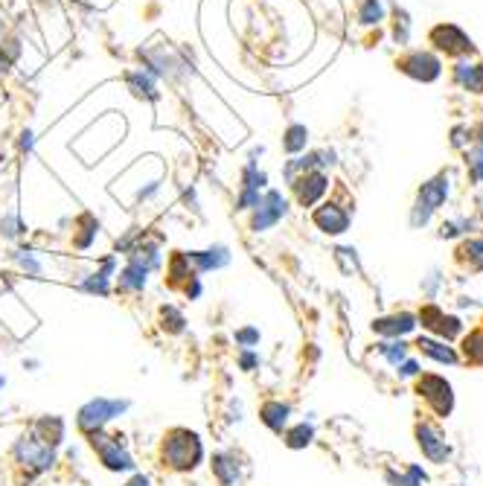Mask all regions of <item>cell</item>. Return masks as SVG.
Returning <instances> with one entry per match:
<instances>
[{"mask_svg":"<svg viewBox=\"0 0 483 486\" xmlns=\"http://www.w3.org/2000/svg\"><path fill=\"white\" fill-rule=\"evenodd\" d=\"M204 463V443L196 431L189 428H172L164 434L160 440V466L186 475V472H196Z\"/></svg>","mask_w":483,"mask_h":486,"instance_id":"obj_1","label":"cell"},{"mask_svg":"<svg viewBox=\"0 0 483 486\" xmlns=\"http://www.w3.org/2000/svg\"><path fill=\"white\" fill-rule=\"evenodd\" d=\"M12 463H15L18 469H23L26 480H32L36 475H44V472L53 469V463H55V448L44 446L36 434L26 431V434H21V437L15 440V446H12Z\"/></svg>","mask_w":483,"mask_h":486,"instance_id":"obj_2","label":"cell"},{"mask_svg":"<svg viewBox=\"0 0 483 486\" xmlns=\"http://www.w3.org/2000/svg\"><path fill=\"white\" fill-rule=\"evenodd\" d=\"M128 408H132V402L128 399H108V396H93L87 399L79 414H76V428L79 434H93V431H105V425L114 422L117 416H122Z\"/></svg>","mask_w":483,"mask_h":486,"instance_id":"obj_3","label":"cell"},{"mask_svg":"<svg viewBox=\"0 0 483 486\" xmlns=\"http://www.w3.org/2000/svg\"><path fill=\"white\" fill-rule=\"evenodd\" d=\"M87 443H90L93 454L100 458V463H102L108 472H117V475H120V472H134V469H137L134 458L128 454L125 440H122L120 434L93 431V434H87Z\"/></svg>","mask_w":483,"mask_h":486,"instance_id":"obj_4","label":"cell"},{"mask_svg":"<svg viewBox=\"0 0 483 486\" xmlns=\"http://www.w3.org/2000/svg\"><path fill=\"white\" fill-rule=\"evenodd\" d=\"M288 212V201H285V195L282 193H277V190H268V193H262V201L253 207V212H250V230L253 233H265V230H271L282 216Z\"/></svg>","mask_w":483,"mask_h":486,"instance_id":"obj_5","label":"cell"},{"mask_svg":"<svg viewBox=\"0 0 483 486\" xmlns=\"http://www.w3.org/2000/svg\"><path fill=\"white\" fill-rule=\"evenodd\" d=\"M288 184H292V193H294L300 207H314L327 195L329 178L324 175V169H312V172H300L294 180H288Z\"/></svg>","mask_w":483,"mask_h":486,"instance_id":"obj_6","label":"cell"},{"mask_svg":"<svg viewBox=\"0 0 483 486\" xmlns=\"http://www.w3.org/2000/svg\"><path fill=\"white\" fill-rule=\"evenodd\" d=\"M445 193H448V180L445 178H437L431 184L423 187L420 198H416V210H413V225H425L431 219V212L445 201Z\"/></svg>","mask_w":483,"mask_h":486,"instance_id":"obj_7","label":"cell"},{"mask_svg":"<svg viewBox=\"0 0 483 486\" xmlns=\"http://www.w3.org/2000/svg\"><path fill=\"white\" fill-rule=\"evenodd\" d=\"M312 222H314L320 230H324V233L338 236V233H344V230L349 227V212L329 201V204H320V207L312 212Z\"/></svg>","mask_w":483,"mask_h":486,"instance_id":"obj_8","label":"cell"},{"mask_svg":"<svg viewBox=\"0 0 483 486\" xmlns=\"http://www.w3.org/2000/svg\"><path fill=\"white\" fill-rule=\"evenodd\" d=\"M186 259L192 265L196 274H207V271H218L230 262V251L224 245H213V248H204V251H186Z\"/></svg>","mask_w":483,"mask_h":486,"instance_id":"obj_9","label":"cell"},{"mask_svg":"<svg viewBox=\"0 0 483 486\" xmlns=\"http://www.w3.org/2000/svg\"><path fill=\"white\" fill-rule=\"evenodd\" d=\"M114 277H117V280H114V288H117L120 294H140V291L146 288V283H149V271H146L143 265H137V262L128 259L125 268L117 271Z\"/></svg>","mask_w":483,"mask_h":486,"instance_id":"obj_10","label":"cell"},{"mask_svg":"<svg viewBox=\"0 0 483 486\" xmlns=\"http://www.w3.org/2000/svg\"><path fill=\"white\" fill-rule=\"evenodd\" d=\"M399 68H402V73H408L413 79H425V82L440 76V62L434 55H428V53H410V55H405L399 62Z\"/></svg>","mask_w":483,"mask_h":486,"instance_id":"obj_11","label":"cell"},{"mask_svg":"<svg viewBox=\"0 0 483 486\" xmlns=\"http://www.w3.org/2000/svg\"><path fill=\"white\" fill-rule=\"evenodd\" d=\"M32 434H36L44 446H50V448H58L61 443H64V434H68V422H64L61 416H38L36 419V425H32Z\"/></svg>","mask_w":483,"mask_h":486,"instance_id":"obj_12","label":"cell"},{"mask_svg":"<svg viewBox=\"0 0 483 486\" xmlns=\"http://www.w3.org/2000/svg\"><path fill=\"white\" fill-rule=\"evenodd\" d=\"M420 393H423V396H425L440 414H448V411H452V387H448L440 376H425V379L420 382Z\"/></svg>","mask_w":483,"mask_h":486,"instance_id":"obj_13","label":"cell"},{"mask_svg":"<svg viewBox=\"0 0 483 486\" xmlns=\"http://www.w3.org/2000/svg\"><path fill=\"white\" fill-rule=\"evenodd\" d=\"M210 469H213V477L218 480V486H236L239 483V463L230 451H216L210 458Z\"/></svg>","mask_w":483,"mask_h":486,"instance_id":"obj_14","label":"cell"},{"mask_svg":"<svg viewBox=\"0 0 483 486\" xmlns=\"http://www.w3.org/2000/svg\"><path fill=\"white\" fill-rule=\"evenodd\" d=\"M288 414H292V408H288L285 402H280V399H268V402L260 405V419H262L265 428H271L274 434H282L285 431Z\"/></svg>","mask_w":483,"mask_h":486,"instance_id":"obj_15","label":"cell"},{"mask_svg":"<svg viewBox=\"0 0 483 486\" xmlns=\"http://www.w3.org/2000/svg\"><path fill=\"white\" fill-rule=\"evenodd\" d=\"M431 41L440 47V50H445V53H466L472 44H469V38L460 33L457 26H437L434 33H431Z\"/></svg>","mask_w":483,"mask_h":486,"instance_id":"obj_16","label":"cell"},{"mask_svg":"<svg viewBox=\"0 0 483 486\" xmlns=\"http://www.w3.org/2000/svg\"><path fill=\"white\" fill-rule=\"evenodd\" d=\"M125 85H128V90H132L134 97H143V99H157L160 97L154 79L146 70H128L125 73Z\"/></svg>","mask_w":483,"mask_h":486,"instance_id":"obj_17","label":"cell"},{"mask_svg":"<svg viewBox=\"0 0 483 486\" xmlns=\"http://www.w3.org/2000/svg\"><path fill=\"white\" fill-rule=\"evenodd\" d=\"M96 233H100V222H96L90 212H85V216H79L76 222V230H73V248L76 251H87L93 245Z\"/></svg>","mask_w":483,"mask_h":486,"instance_id":"obj_18","label":"cell"},{"mask_svg":"<svg viewBox=\"0 0 483 486\" xmlns=\"http://www.w3.org/2000/svg\"><path fill=\"white\" fill-rule=\"evenodd\" d=\"M79 291H85V294H100V297H108L111 291H114V277L111 274H105L102 268H96L93 274H87L85 280H79V286H76Z\"/></svg>","mask_w":483,"mask_h":486,"instance_id":"obj_19","label":"cell"},{"mask_svg":"<svg viewBox=\"0 0 483 486\" xmlns=\"http://www.w3.org/2000/svg\"><path fill=\"white\" fill-rule=\"evenodd\" d=\"M420 446L423 451L428 454L431 460H445L448 458V448H445V440H440V434L431 428V425H420Z\"/></svg>","mask_w":483,"mask_h":486,"instance_id":"obj_20","label":"cell"},{"mask_svg":"<svg viewBox=\"0 0 483 486\" xmlns=\"http://www.w3.org/2000/svg\"><path fill=\"white\" fill-rule=\"evenodd\" d=\"M373 329L378 335H405L413 329V318L410 315H393V318H381L373 323Z\"/></svg>","mask_w":483,"mask_h":486,"instance_id":"obj_21","label":"cell"},{"mask_svg":"<svg viewBox=\"0 0 483 486\" xmlns=\"http://www.w3.org/2000/svg\"><path fill=\"white\" fill-rule=\"evenodd\" d=\"M196 271H192V265H189V259H186V251H178V254H172V259H169V265H166V277H169V283L172 286H181V283H186Z\"/></svg>","mask_w":483,"mask_h":486,"instance_id":"obj_22","label":"cell"},{"mask_svg":"<svg viewBox=\"0 0 483 486\" xmlns=\"http://www.w3.org/2000/svg\"><path fill=\"white\" fill-rule=\"evenodd\" d=\"M306 143H309V129H306V126L292 123V126L285 129V134H282V148L288 151V155H300V151L306 148Z\"/></svg>","mask_w":483,"mask_h":486,"instance_id":"obj_23","label":"cell"},{"mask_svg":"<svg viewBox=\"0 0 483 486\" xmlns=\"http://www.w3.org/2000/svg\"><path fill=\"white\" fill-rule=\"evenodd\" d=\"M160 329L169 332V335H181L186 329V318L178 306H160Z\"/></svg>","mask_w":483,"mask_h":486,"instance_id":"obj_24","label":"cell"},{"mask_svg":"<svg viewBox=\"0 0 483 486\" xmlns=\"http://www.w3.org/2000/svg\"><path fill=\"white\" fill-rule=\"evenodd\" d=\"M12 262L21 268V274H26V277H41L44 274V265H41V259L32 254V251H12Z\"/></svg>","mask_w":483,"mask_h":486,"instance_id":"obj_25","label":"cell"},{"mask_svg":"<svg viewBox=\"0 0 483 486\" xmlns=\"http://www.w3.org/2000/svg\"><path fill=\"white\" fill-rule=\"evenodd\" d=\"M312 437H314V428H312V425H306V422H297L294 428L282 431V440H285L288 448H306L312 443Z\"/></svg>","mask_w":483,"mask_h":486,"instance_id":"obj_26","label":"cell"},{"mask_svg":"<svg viewBox=\"0 0 483 486\" xmlns=\"http://www.w3.org/2000/svg\"><path fill=\"white\" fill-rule=\"evenodd\" d=\"M23 236V225H21V216L18 212H4L0 216V239H6V242H15V239H21Z\"/></svg>","mask_w":483,"mask_h":486,"instance_id":"obj_27","label":"cell"},{"mask_svg":"<svg viewBox=\"0 0 483 486\" xmlns=\"http://www.w3.org/2000/svg\"><path fill=\"white\" fill-rule=\"evenodd\" d=\"M265 187H268V175L260 172L253 163H248V166L242 169V190H256V193H262Z\"/></svg>","mask_w":483,"mask_h":486,"instance_id":"obj_28","label":"cell"},{"mask_svg":"<svg viewBox=\"0 0 483 486\" xmlns=\"http://www.w3.org/2000/svg\"><path fill=\"white\" fill-rule=\"evenodd\" d=\"M457 79H460L469 90H477V94H483V65H477V68L460 65V68H457Z\"/></svg>","mask_w":483,"mask_h":486,"instance_id":"obj_29","label":"cell"},{"mask_svg":"<svg viewBox=\"0 0 483 486\" xmlns=\"http://www.w3.org/2000/svg\"><path fill=\"white\" fill-rule=\"evenodd\" d=\"M236 344L242 347V350H253L256 344H260V338H262V332H260V326H242V329H236Z\"/></svg>","mask_w":483,"mask_h":486,"instance_id":"obj_30","label":"cell"},{"mask_svg":"<svg viewBox=\"0 0 483 486\" xmlns=\"http://www.w3.org/2000/svg\"><path fill=\"white\" fill-rule=\"evenodd\" d=\"M381 18H384L381 0H364V6H361V23H378Z\"/></svg>","mask_w":483,"mask_h":486,"instance_id":"obj_31","label":"cell"},{"mask_svg":"<svg viewBox=\"0 0 483 486\" xmlns=\"http://www.w3.org/2000/svg\"><path fill=\"white\" fill-rule=\"evenodd\" d=\"M420 350L428 352V355L437 358V361H448V364L455 361V352H452V350L442 347V344H434V341H420Z\"/></svg>","mask_w":483,"mask_h":486,"instance_id":"obj_32","label":"cell"},{"mask_svg":"<svg viewBox=\"0 0 483 486\" xmlns=\"http://www.w3.org/2000/svg\"><path fill=\"white\" fill-rule=\"evenodd\" d=\"M260 201H262V193H256V190H239V195H236V210H253Z\"/></svg>","mask_w":483,"mask_h":486,"instance_id":"obj_33","label":"cell"},{"mask_svg":"<svg viewBox=\"0 0 483 486\" xmlns=\"http://www.w3.org/2000/svg\"><path fill=\"white\" fill-rule=\"evenodd\" d=\"M181 288H184V297H186V300H198V297L204 294V283H201V274H192V277H189V280H186V283H184Z\"/></svg>","mask_w":483,"mask_h":486,"instance_id":"obj_34","label":"cell"},{"mask_svg":"<svg viewBox=\"0 0 483 486\" xmlns=\"http://www.w3.org/2000/svg\"><path fill=\"white\" fill-rule=\"evenodd\" d=\"M239 367H242L245 373L256 370V367H260V352H253V350H242V352H239Z\"/></svg>","mask_w":483,"mask_h":486,"instance_id":"obj_35","label":"cell"},{"mask_svg":"<svg viewBox=\"0 0 483 486\" xmlns=\"http://www.w3.org/2000/svg\"><path fill=\"white\" fill-rule=\"evenodd\" d=\"M381 355L388 358V361H393V364H399L405 358V344H384L381 347Z\"/></svg>","mask_w":483,"mask_h":486,"instance_id":"obj_36","label":"cell"},{"mask_svg":"<svg viewBox=\"0 0 483 486\" xmlns=\"http://www.w3.org/2000/svg\"><path fill=\"white\" fill-rule=\"evenodd\" d=\"M466 352H469L472 358L483 361V335H472V338L466 341Z\"/></svg>","mask_w":483,"mask_h":486,"instance_id":"obj_37","label":"cell"},{"mask_svg":"<svg viewBox=\"0 0 483 486\" xmlns=\"http://www.w3.org/2000/svg\"><path fill=\"white\" fill-rule=\"evenodd\" d=\"M469 166H472V178L483 180V148H480V151H474L472 161H469Z\"/></svg>","mask_w":483,"mask_h":486,"instance_id":"obj_38","label":"cell"},{"mask_svg":"<svg viewBox=\"0 0 483 486\" xmlns=\"http://www.w3.org/2000/svg\"><path fill=\"white\" fill-rule=\"evenodd\" d=\"M125 486H152V477H149V475H143V472H134L132 477L125 480Z\"/></svg>","mask_w":483,"mask_h":486,"instance_id":"obj_39","label":"cell"},{"mask_svg":"<svg viewBox=\"0 0 483 486\" xmlns=\"http://www.w3.org/2000/svg\"><path fill=\"white\" fill-rule=\"evenodd\" d=\"M32 143H36L32 131H23V134H21V151H29V148H32Z\"/></svg>","mask_w":483,"mask_h":486,"instance_id":"obj_40","label":"cell"},{"mask_svg":"<svg viewBox=\"0 0 483 486\" xmlns=\"http://www.w3.org/2000/svg\"><path fill=\"white\" fill-rule=\"evenodd\" d=\"M413 373H416V364H413V361H408L405 367H402V376H413Z\"/></svg>","mask_w":483,"mask_h":486,"instance_id":"obj_41","label":"cell"},{"mask_svg":"<svg viewBox=\"0 0 483 486\" xmlns=\"http://www.w3.org/2000/svg\"><path fill=\"white\" fill-rule=\"evenodd\" d=\"M480 134H483V131H480ZM480 140H483V137H480Z\"/></svg>","mask_w":483,"mask_h":486,"instance_id":"obj_42","label":"cell"}]
</instances>
